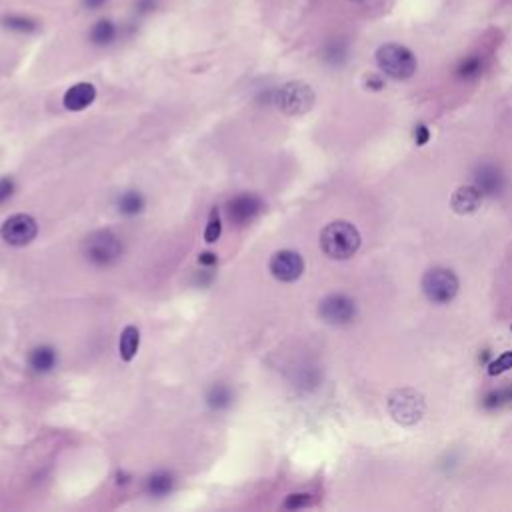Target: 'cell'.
<instances>
[{
    "label": "cell",
    "instance_id": "6da1fadb",
    "mask_svg": "<svg viewBox=\"0 0 512 512\" xmlns=\"http://www.w3.org/2000/svg\"><path fill=\"white\" fill-rule=\"evenodd\" d=\"M321 248L328 258L346 260L361 248V232L349 220H335L321 232Z\"/></svg>",
    "mask_w": 512,
    "mask_h": 512
},
{
    "label": "cell",
    "instance_id": "7a4b0ae2",
    "mask_svg": "<svg viewBox=\"0 0 512 512\" xmlns=\"http://www.w3.org/2000/svg\"><path fill=\"white\" fill-rule=\"evenodd\" d=\"M377 62L380 70L396 81H406L417 72V56L412 54L410 48H406L403 44L396 42H389L382 44L377 50Z\"/></svg>",
    "mask_w": 512,
    "mask_h": 512
},
{
    "label": "cell",
    "instance_id": "3957f363",
    "mask_svg": "<svg viewBox=\"0 0 512 512\" xmlns=\"http://www.w3.org/2000/svg\"><path fill=\"white\" fill-rule=\"evenodd\" d=\"M426 410L424 396L410 386L396 389L389 394V412L403 426H415L422 420Z\"/></svg>",
    "mask_w": 512,
    "mask_h": 512
},
{
    "label": "cell",
    "instance_id": "277c9868",
    "mask_svg": "<svg viewBox=\"0 0 512 512\" xmlns=\"http://www.w3.org/2000/svg\"><path fill=\"white\" fill-rule=\"evenodd\" d=\"M459 278L450 269L434 267L422 276V292L434 304H446L459 292Z\"/></svg>",
    "mask_w": 512,
    "mask_h": 512
},
{
    "label": "cell",
    "instance_id": "5b68a950",
    "mask_svg": "<svg viewBox=\"0 0 512 512\" xmlns=\"http://www.w3.org/2000/svg\"><path fill=\"white\" fill-rule=\"evenodd\" d=\"M82 252L96 267H108L114 260H119L122 252V244L119 236L112 234L110 230H98L84 241Z\"/></svg>",
    "mask_w": 512,
    "mask_h": 512
},
{
    "label": "cell",
    "instance_id": "8992f818",
    "mask_svg": "<svg viewBox=\"0 0 512 512\" xmlns=\"http://www.w3.org/2000/svg\"><path fill=\"white\" fill-rule=\"evenodd\" d=\"M276 107L283 110L288 116H298L306 114L312 105H314V90L304 82H288L281 86V90L274 96Z\"/></svg>",
    "mask_w": 512,
    "mask_h": 512
},
{
    "label": "cell",
    "instance_id": "52a82bcc",
    "mask_svg": "<svg viewBox=\"0 0 512 512\" xmlns=\"http://www.w3.org/2000/svg\"><path fill=\"white\" fill-rule=\"evenodd\" d=\"M39 234V224L30 215H13L0 227L2 241L11 246H27Z\"/></svg>",
    "mask_w": 512,
    "mask_h": 512
},
{
    "label": "cell",
    "instance_id": "ba28073f",
    "mask_svg": "<svg viewBox=\"0 0 512 512\" xmlns=\"http://www.w3.org/2000/svg\"><path fill=\"white\" fill-rule=\"evenodd\" d=\"M318 314L328 324H349L356 316V304L346 295H328L321 300Z\"/></svg>",
    "mask_w": 512,
    "mask_h": 512
},
{
    "label": "cell",
    "instance_id": "9c48e42d",
    "mask_svg": "<svg viewBox=\"0 0 512 512\" xmlns=\"http://www.w3.org/2000/svg\"><path fill=\"white\" fill-rule=\"evenodd\" d=\"M269 269L281 283H295L304 272V260L295 250H278L270 256Z\"/></svg>",
    "mask_w": 512,
    "mask_h": 512
},
{
    "label": "cell",
    "instance_id": "30bf717a",
    "mask_svg": "<svg viewBox=\"0 0 512 512\" xmlns=\"http://www.w3.org/2000/svg\"><path fill=\"white\" fill-rule=\"evenodd\" d=\"M474 187L483 194L497 196L504 189V175L500 173L499 166L494 164H480L474 173Z\"/></svg>",
    "mask_w": 512,
    "mask_h": 512
},
{
    "label": "cell",
    "instance_id": "8fae6325",
    "mask_svg": "<svg viewBox=\"0 0 512 512\" xmlns=\"http://www.w3.org/2000/svg\"><path fill=\"white\" fill-rule=\"evenodd\" d=\"M262 208L260 198L255 194H241L234 201L229 203V215L230 220H234L236 224H246L255 218Z\"/></svg>",
    "mask_w": 512,
    "mask_h": 512
},
{
    "label": "cell",
    "instance_id": "7c38bea8",
    "mask_svg": "<svg viewBox=\"0 0 512 512\" xmlns=\"http://www.w3.org/2000/svg\"><path fill=\"white\" fill-rule=\"evenodd\" d=\"M96 98V88L90 82H79L74 86H70L67 90V95L62 98V105L70 112H79L88 108Z\"/></svg>",
    "mask_w": 512,
    "mask_h": 512
},
{
    "label": "cell",
    "instance_id": "4fadbf2b",
    "mask_svg": "<svg viewBox=\"0 0 512 512\" xmlns=\"http://www.w3.org/2000/svg\"><path fill=\"white\" fill-rule=\"evenodd\" d=\"M483 192L476 189V187H460L457 189V192L452 194L450 198V206L457 215H472L480 208V203H483Z\"/></svg>",
    "mask_w": 512,
    "mask_h": 512
},
{
    "label": "cell",
    "instance_id": "5bb4252c",
    "mask_svg": "<svg viewBox=\"0 0 512 512\" xmlns=\"http://www.w3.org/2000/svg\"><path fill=\"white\" fill-rule=\"evenodd\" d=\"M138 346H140V330L130 324V326H126L122 330L121 342H119V351H121L122 361L124 363H130L136 356V352H138Z\"/></svg>",
    "mask_w": 512,
    "mask_h": 512
},
{
    "label": "cell",
    "instance_id": "9a60e30c",
    "mask_svg": "<svg viewBox=\"0 0 512 512\" xmlns=\"http://www.w3.org/2000/svg\"><path fill=\"white\" fill-rule=\"evenodd\" d=\"M28 364L34 372H48L56 364V351L53 346H39L28 354Z\"/></svg>",
    "mask_w": 512,
    "mask_h": 512
},
{
    "label": "cell",
    "instance_id": "2e32d148",
    "mask_svg": "<svg viewBox=\"0 0 512 512\" xmlns=\"http://www.w3.org/2000/svg\"><path fill=\"white\" fill-rule=\"evenodd\" d=\"M116 39V27L110 20H98L95 27L90 28V42L96 46H107Z\"/></svg>",
    "mask_w": 512,
    "mask_h": 512
},
{
    "label": "cell",
    "instance_id": "e0dca14e",
    "mask_svg": "<svg viewBox=\"0 0 512 512\" xmlns=\"http://www.w3.org/2000/svg\"><path fill=\"white\" fill-rule=\"evenodd\" d=\"M175 486V478L168 472H156L147 480V490L152 497H164L173 490Z\"/></svg>",
    "mask_w": 512,
    "mask_h": 512
},
{
    "label": "cell",
    "instance_id": "ac0fdd59",
    "mask_svg": "<svg viewBox=\"0 0 512 512\" xmlns=\"http://www.w3.org/2000/svg\"><path fill=\"white\" fill-rule=\"evenodd\" d=\"M142 208H144V198L138 192L128 190V192L121 194V198H119V210H121L122 215L135 216L138 213H142Z\"/></svg>",
    "mask_w": 512,
    "mask_h": 512
},
{
    "label": "cell",
    "instance_id": "d6986e66",
    "mask_svg": "<svg viewBox=\"0 0 512 512\" xmlns=\"http://www.w3.org/2000/svg\"><path fill=\"white\" fill-rule=\"evenodd\" d=\"M480 72H483V60H480V56H474V54L466 56L457 68V76L464 81H472V79L480 76Z\"/></svg>",
    "mask_w": 512,
    "mask_h": 512
},
{
    "label": "cell",
    "instance_id": "ffe728a7",
    "mask_svg": "<svg viewBox=\"0 0 512 512\" xmlns=\"http://www.w3.org/2000/svg\"><path fill=\"white\" fill-rule=\"evenodd\" d=\"M220 234H222V222H220V213L215 206L208 215V222H206V229H204V241L213 244L220 238Z\"/></svg>",
    "mask_w": 512,
    "mask_h": 512
},
{
    "label": "cell",
    "instance_id": "44dd1931",
    "mask_svg": "<svg viewBox=\"0 0 512 512\" xmlns=\"http://www.w3.org/2000/svg\"><path fill=\"white\" fill-rule=\"evenodd\" d=\"M512 368V351H506L500 354L499 358H494L492 363L488 364V375L490 377H499L502 372L511 370Z\"/></svg>",
    "mask_w": 512,
    "mask_h": 512
},
{
    "label": "cell",
    "instance_id": "7402d4cb",
    "mask_svg": "<svg viewBox=\"0 0 512 512\" xmlns=\"http://www.w3.org/2000/svg\"><path fill=\"white\" fill-rule=\"evenodd\" d=\"M208 405L216 408V410H220V408H227L230 405V391L229 389H224V386H215L210 394H208Z\"/></svg>",
    "mask_w": 512,
    "mask_h": 512
},
{
    "label": "cell",
    "instance_id": "603a6c76",
    "mask_svg": "<svg viewBox=\"0 0 512 512\" xmlns=\"http://www.w3.org/2000/svg\"><path fill=\"white\" fill-rule=\"evenodd\" d=\"M2 22H4V27L16 30V32H32L36 28V22L30 20V18H25V16H8Z\"/></svg>",
    "mask_w": 512,
    "mask_h": 512
},
{
    "label": "cell",
    "instance_id": "cb8c5ba5",
    "mask_svg": "<svg viewBox=\"0 0 512 512\" xmlns=\"http://www.w3.org/2000/svg\"><path fill=\"white\" fill-rule=\"evenodd\" d=\"M346 56V44L342 41H332L326 44V58L330 62H340Z\"/></svg>",
    "mask_w": 512,
    "mask_h": 512
},
{
    "label": "cell",
    "instance_id": "d4e9b609",
    "mask_svg": "<svg viewBox=\"0 0 512 512\" xmlns=\"http://www.w3.org/2000/svg\"><path fill=\"white\" fill-rule=\"evenodd\" d=\"M312 504V499L310 494H290L288 499L284 500V508L288 511H297V508H304V506H310Z\"/></svg>",
    "mask_w": 512,
    "mask_h": 512
},
{
    "label": "cell",
    "instance_id": "484cf974",
    "mask_svg": "<svg viewBox=\"0 0 512 512\" xmlns=\"http://www.w3.org/2000/svg\"><path fill=\"white\" fill-rule=\"evenodd\" d=\"M14 192V182L11 178H0V204L8 201Z\"/></svg>",
    "mask_w": 512,
    "mask_h": 512
},
{
    "label": "cell",
    "instance_id": "4316f807",
    "mask_svg": "<svg viewBox=\"0 0 512 512\" xmlns=\"http://www.w3.org/2000/svg\"><path fill=\"white\" fill-rule=\"evenodd\" d=\"M364 86L368 88V90H382L384 88V81H382V76H378V74H366L364 76Z\"/></svg>",
    "mask_w": 512,
    "mask_h": 512
},
{
    "label": "cell",
    "instance_id": "83f0119b",
    "mask_svg": "<svg viewBox=\"0 0 512 512\" xmlns=\"http://www.w3.org/2000/svg\"><path fill=\"white\" fill-rule=\"evenodd\" d=\"M429 138H431V130H429V126L418 124L417 128H415V142H417V147H424V144L429 142Z\"/></svg>",
    "mask_w": 512,
    "mask_h": 512
},
{
    "label": "cell",
    "instance_id": "f1b7e54d",
    "mask_svg": "<svg viewBox=\"0 0 512 512\" xmlns=\"http://www.w3.org/2000/svg\"><path fill=\"white\" fill-rule=\"evenodd\" d=\"M136 11L138 13H150L156 6V0H136Z\"/></svg>",
    "mask_w": 512,
    "mask_h": 512
},
{
    "label": "cell",
    "instance_id": "f546056e",
    "mask_svg": "<svg viewBox=\"0 0 512 512\" xmlns=\"http://www.w3.org/2000/svg\"><path fill=\"white\" fill-rule=\"evenodd\" d=\"M198 262L204 264V267H210V264H215L216 262V255H213V252H203L201 258H198Z\"/></svg>",
    "mask_w": 512,
    "mask_h": 512
},
{
    "label": "cell",
    "instance_id": "4dcf8cb0",
    "mask_svg": "<svg viewBox=\"0 0 512 512\" xmlns=\"http://www.w3.org/2000/svg\"><path fill=\"white\" fill-rule=\"evenodd\" d=\"M105 2H107V0H84V6H86V8H93V11H96V8H100Z\"/></svg>",
    "mask_w": 512,
    "mask_h": 512
},
{
    "label": "cell",
    "instance_id": "1f68e13d",
    "mask_svg": "<svg viewBox=\"0 0 512 512\" xmlns=\"http://www.w3.org/2000/svg\"><path fill=\"white\" fill-rule=\"evenodd\" d=\"M352 2H363V0H352Z\"/></svg>",
    "mask_w": 512,
    "mask_h": 512
}]
</instances>
